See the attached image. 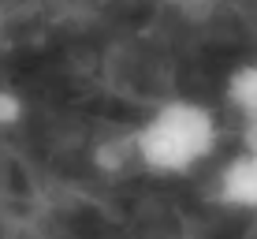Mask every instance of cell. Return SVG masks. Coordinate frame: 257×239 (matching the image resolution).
Wrapping results in <instances>:
<instances>
[{"mask_svg": "<svg viewBox=\"0 0 257 239\" xmlns=\"http://www.w3.org/2000/svg\"><path fill=\"white\" fill-rule=\"evenodd\" d=\"M220 202L238 209H257V153L242 149L220 172Z\"/></svg>", "mask_w": 257, "mask_h": 239, "instance_id": "7a4b0ae2", "label": "cell"}, {"mask_svg": "<svg viewBox=\"0 0 257 239\" xmlns=\"http://www.w3.org/2000/svg\"><path fill=\"white\" fill-rule=\"evenodd\" d=\"M227 101L242 112V120L257 112V60L231 71V78H227Z\"/></svg>", "mask_w": 257, "mask_h": 239, "instance_id": "3957f363", "label": "cell"}, {"mask_svg": "<svg viewBox=\"0 0 257 239\" xmlns=\"http://www.w3.org/2000/svg\"><path fill=\"white\" fill-rule=\"evenodd\" d=\"M23 112H26L23 97L15 94L12 86H0V127H15V123L23 120Z\"/></svg>", "mask_w": 257, "mask_h": 239, "instance_id": "277c9868", "label": "cell"}, {"mask_svg": "<svg viewBox=\"0 0 257 239\" xmlns=\"http://www.w3.org/2000/svg\"><path fill=\"white\" fill-rule=\"evenodd\" d=\"M242 138H246V149H253V153H257V112H253V116H246Z\"/></svg>", "mask_w": 257, "mask_h": 239, "instance_id": "5b68a950", "label": "cell"}, {"mask_svg": "<svg viewBox=\"0 0 257 239\" xmlns=\"http://www.w3.org/2000/svg\"><path fill=\"white\" fill-rule=\"evenodd\" d=\"M220 127L209 105L201 101H168L153 112L135 135V157L149 172H190L198 161L216 149Z\"/></svg>", "mask_w": 257, "mask_h": 239, "instance_id": "6da1fadb", "label": "cell"}]
</instances>
